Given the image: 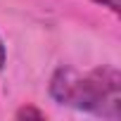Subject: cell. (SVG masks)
Listing matches in <instances>:
<instances>
[{
    "label": "cell",
    "mask_w": 121,
    "mask_h": 121,
    "mask_svg": "<svg viewBox=\"0 0 121 121\" xmlns=\"http://www.w3.org/2000/svg\"><path fill=\"white\" fill-rule=\"evenodd\" d=\"M14 116H17V119H43L45 114H43L40 109H33V107H22V109H17Z\"/></svg>",
    "instance_id": "7a4b0ae2"
},
{
    "label": "cell",
    "mask_w": 121,
    "mask_h": 121,
    "mask_svg": "<svg viewBox=\"0 0 121 121\" xmlns=\"http://www.w3.org/2000/svg\"><path fill=\"white\" fill-rule=\"evenodd\" d=\"M90 3H95L100 7H107L112 14H119V10H121V0H90Z\"/></svg>",
    "instance_id": "3957f363"
},
{
    "label": "cell",
    "mask_w": 121,
    "mask_h": 121,
    "mask_svg": "<svg viewBox=\"0 0 121 121\" xmlns=\"http://www.w3.org/2000/svg\"><path fill=\"white\" fill-rule=\"evenodd\" d=\"M5 64H7V48H5L3 40H0V71L5 69Z\"/></svg>",
    "instance_id": "277c9868"
},
{
    "label": "cell",
    "mask_w": 121,
    "mask_h": 121,
    "mask_svg": "<svg viewBox=\"0 0 121 121\" xmlns=\"http://www.w3.org/2000/svg\"><path fill=\"white\" fill-rule=\"evenodd\" d=\"M48 93L62 107L112 121L121 119V74L116 67H95L90 71H78L62 64L52 71Z\"/></svg>",
    "instance_id": "6da1fadb"
}]
</instances>
